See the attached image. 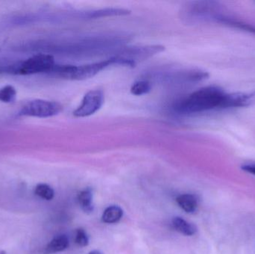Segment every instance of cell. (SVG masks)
Wrapping results in <instances>:
<instances>
[{
  "label": "cell",
  "mask_w": 255,
  "mask_h": 254,
  "mask_svg": "<svg viewBox=\"0 0 255 254\" xmlns=\"http://www.w3.org/2000/svg\"><path fill=\"white\" fill-rule=\"evenodd\" d=\"M249 92L229 93L218 86H204L181 99L173 106L175 113L182 116H193L215 110H227L251 105Z\"/></svg>",
  "instance_id": "1"
},
{
  "label": "cell",
  "mask_w": 255,
  "mask_h": 254,
  "mask_svg": "<svg viewBox=\"0 0 255 254\" xmlns=\"http://www.w3.org/2000/svg\"><path fill=\"white\" fill-rule=\"evenodd\" d=\"M184 19L191 22H212L218 23L223 16L220 4L217 1H192L182 11Z\"/></svg>",
  "instance_id": "2"
},
{
  "label": "cell",
  "mask_w": 255,
  "mask_h": 254,
  "mask_svg": "<svg viewBox=\"0 0 255 254\" xmlns=\"http://www.w3.org/2000/svg\"><path fill=\"white\" fill-rule=\"evenodd\" d=\"M55 58L49 54H37L16 65L7 67V73L22 76L46 73L49 74L55 65Z\"/></svg>",
  "instance_id": "3"
},
{
  "label": "cell",
  "mask_w": 255,
  "mask_h": 254,
  "mask_svg": "<svg viewBox=\"0 0 255 254\" xmlns=\"http://www.w3.org/2000/svg\"><path fill=\"white\" fill-rule=\"evenodd\" d=\"M164 50L165 47L162 45L133 46L122 49L115 55L121 60L122 66L133 67L138 62L145 61Z\"/></svg>",
  "instance_id": "4"
},
{
  "label": "cell",
  "mask_w": 255,
  "mask_h": 254,
  "mask_svg": "<svg viewBox=\"0 0 255 254\" xmlns=\"http://www.w3.org/2000/svg\"><path fill=\"white\" fill-rule=\"evenodd\" d=\"M62 110V105L56 101L35 99L25 104L19 112V116L49 118L59 114Z\"/></svg>",
  "instance_id": "5"
},
{
  "label": "cell",
  "mask_w": 255,
  "mask_h": 254,
  "mask_svg": "<svg viewBox=\"0 0 255 254\" xmlns=\"http://www.w3.org/2000/svg\"><path fill=\"white\" fill-rule=\"evenodd\" d=\"M104 101L105 94L102 89L89 91L85 94L80 105L73 111V115L78 118L92 116L100 110Z\"/></svg>",
  "instance_id": "6"
},
{
  "label": "cell",
  "mask_w": 255,
  "mask_h": 254,
  "mask_svg": "<svg viewBox=\"0 0 255 254\" xmlns=\"http://www.w3.org/2000/svg\"><path fill=\"white\" fill-rule=\"evenodd\" d=\"M112 65H119L116 57H111L109 59L103 60L99 62L91 63L85 65L76 66L73 74L70 76V80L82 81L91 79L97 76L103 70Z\"/></svg>",
  "instance_id": "7"
},
{
  "label": "cell",
  "mask_w": 255,
  "mask_h": 254,
  "mask_svg": "<svg viewBox=\"0 0 255 254\" xmlns=\"http://www.w3.org/2000/svg\"><path fill=\"white\" fill-rule=\"evenodd\" d=\"M130 13V10L124 8H103L100 10H91L85 13L86 19H97V18L107 17V16H124Z\"/></svg>",
  "instance_id": "8"
},
{
  "label": "cell",
  "mask_w": 255,
  "mask_h": 254,
  "mask_svg": "<svg viewBox=\"0 0 255 254\" xmlns=\"http://www.w3.org/2000/svg\"><path fill=\"white\" fill-rule=\"evenodd\" d=\"M177 203L183 210L187 213H193L197 210L199 201L196 195L184 194L176 198Z\"/></svg>",
  "instance_id": "9"
},
{
  "label": "cell",
  "mask_w": 255,
  "mask_h": 254,
  "mask_svg": "<svg viewBox=\"0 0 255 254\" xmlns=\"http://www.w3.org/2000/svg\"><path fill=\"white\" fill-rule=\"evenodd\" d=\"M172 225L175 231L185 236L194 235L197 232V228L193 224L190 223L182 218L175 217L172 219Z\"/></svg>",
  "instance_id": "10"
},
{
  "label": "cell",
  "mask_w": 255,
  "mask_h": 254,
  "mask_svg": "<svg viewBox=\"0 0 255 254\" xmlns=\"http://www.w3.org/2000/svg\"><path fill=\"white\" fill-rule=\"evenodd\" d=\"M69 246V240L65 235L55 237L46 246V253L52 254L63 252Z\"/></svg>",
  "instance_id": "11"
},
{
  "label": "cell",
  "mask_w": 255,
  "mask_h": 254,
  "mask_svg": "<svg viewBox=\"0 0 255 254\" xmlns=\"http://www.w3.org/2000/svg\"><path fill=\"white\" fill-rule=\"evenodd\" d=\"M124 211L118 206H111L103 213L102 220L107 224H115L122 219Z\"/></svg>",
  "instance_id": "12"
},
{
  "label": "cell",
  "mask_w": 255,
  "mask_h": 254,
  "mask_svg": "<svg viewBox=\"0 0 255 254\" xmlns=\"http://www.w3.org/2000/svg\"><path fill=\"white\" fill-rule=\"evenodd\" d=\"M78 201H79V205L85 213H91L94 211L92 191L89 188L82 191L79 193Z\"/></svg>",
  "instance_id": "13"
},
{
  "label": "cell",
  "mask_w": 255,
  "mask_h": 254,
  "mask_svg": "<svg viewBox=\"0 0 255 254\" xmlns=\"http://www.w3.org/2000/svg\"><path fill=\"white\" fill-rule=\"evenodd\" d=\"M152 85L148 80H139L134 82L130 87V92L133 95L139 96V95H146L151 91Z\"/></svg>",
  "instance_id": "14"
},
{
  "label": "cell",
  "mask_w": 255,
  "mask_h": 254,
  "mask_svg": "<svg viewBox=\"0 0 255 254\" xmlns=\"http://www.w3.org/2000/svg\"><path fill=\"white\" fill-rule=\"evenodd\" d=\"M16 98V90L12 85H6L0 89V101L4 103L13 102Z\"/></svg>",
  "instance_id": "15"
},
{
  "label": "cell",
  "mask_w": 255,
  "mask_h": 254,
  "mask_svg": "<svg viewBox=\"0 0 255 254\" xmlns=\"http://www.w3.org/2000/svg\"><path fill=\"white\" fill-rule=\"evenodd\" d=\"M34 193L40 198L47 200V201L52 200L55 195V192L52 188L45 183H40V184L37 185L34 189Z\"/></svg>",
  "instance_id": "16"
},
{
  "label": "cell",
  "mask_w": 255,
  "mask_h": 254,
  "mask_svg": "<svg viewBox=\"0 0 255 254\" xmlns=\"http://www.w3.org/2000/svg\"><path fill=\"white\" fill-rule=\"evenodd\" d=\"M76 243L81 247H85L89 244V239L85 230L80 228L76 231Z\"/></svg>",
  "instance_id": "17"
},
{
  "label": "cell",
  "mask_w": 255,
  "mask_h": 254,
  "mask_svg": "<svg viewBox=\"0 0 255 254\" xmlns=\"http://www.w3.org/2000/svg\"><path fill=\"white\" fill-rule=\"evenodd\" d=\"M242 169L246 172L255 176V164H247L242 166Z\"/></svg>",
  "instance_id": "18"
},
{
  "label": "cell",
  "mask_w": 255,
  "mask_h": 254,
  "mask_svg": "<svg viewBox=\"0 0 255 254\" xmlns=\"http://www.w3.org/2000/svg\"><path fill=\"white\" fill-rule=\"evenodd\" d=\"M88 254H103L101 252H99V251H93V252H90Z\"/></svg>",
  "instance_id": "19"
}]
</instances>
